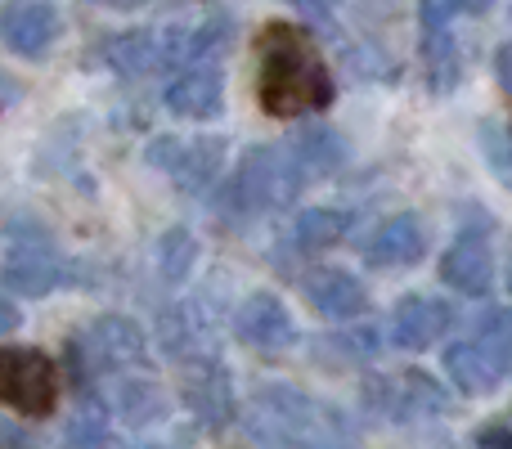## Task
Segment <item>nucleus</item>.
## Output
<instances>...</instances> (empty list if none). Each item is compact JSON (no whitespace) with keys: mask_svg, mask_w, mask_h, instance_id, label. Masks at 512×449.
Returning a JSON list of instances; mask_svg holds the SVG:
<instances>
[{"mask_svg":"<svg viewBox=\"0 0 512 449\" xmlns=\"http://www.w3.org/2000/svg\"><path fill=\"white\" fill-rule=\"evenodd\" d=\"M256 99L270 117H306L333 104V77L310 32H301L297 23H270L261 32Z\"/></svg>","mask_w":512,"mask_h":449,"instance_id":"nucleus-1","label":"nucleus"},{"mask_svg":"<svg viewBox=\"0 0 512 449\" xmlns=\"http://www.w3.org/2000/svg\"><path fill=\"white\" fill-rule=\"evenodd\" d=\"M243 427L256 449H355L351 423L288 382H261L243 400Z\"/></svg>","mask_w":512,"mask_h":449,"instance_id":"nucleus-2","label":"nucleus"},{"mask_svg":"<svg viewBox=\"0 0 512 449\" xmlns=\"http://www.w3.org/2000/svg\"><path fill=\"white\" fill-rule=\"evenodd\" d=\"M301 171L292 162V153L283 144H252L239 158L230 176V189H225V207L234 216H265L288 207L292 198L301 194Z\"/></svg>","mask_w":512,"mask_h":449,"instance_id":"nucleus-3","label":"nucleus"},{"mask_svg":"<svg viewBox=\"0 0 512 449\" xmlns=\"http://www.w3.org/2000/svg\"><path fill=\"white\" fill-rule=\"evenodd\" d=\"M72 360H81L77 378H117V373H140L149 364V337L135 319L104 315L72 342Z\"/></svg>","mask_w":512,"mask_h":449,"instance_id":"nucleus-4","label":"nucleus"},{"mask_svg":"<svg viewBox=\"0 0 512 449\" xmlns=\"http://www.w3.org/2000/svg\"><path fill=\"white\" fill-rule=\"evenodd\" d=\"M0 405L27 418H45L59 405V369L36 346H5L0 351Z\"/></svg>","mask_w":512,"mask_h":449,"instance_id":"nucleus-5","label":"nucleus"},{"mask_svg":"<svg viewBox=\"0 0 512 449\" xmlns=\"http://www.w3.org/2000/svg\"><path fill=\"white\" fill-rule=\"evenodd\" d=\"M14 247H9L5 265H0V283L18 297H45L63 283V256L54 252V243L41 234V229H27V225H14Z\"/></svg>","mask_w":512,"mask_h":449,"instance_id":"nucleus-6","label":"nucleus"},{"mask_svg":"<svg viewBox=\"0 0 512 449\" xmlns=\"http://www.w3.org/2000/svg\"><path fill=\"white\" fill-rule=\"evenodd\" d=\"M149 162L180 180L189 194H203L216 185L225 167V140L221 135H203V140H176V135H158L149 144Z\"/></svg>","mask_w":512,"mask_h":449,"instance_id":"nucleus-7","label":"nucleus"},{"mask_svg":"<svg viewBox=\"0 0 512 449\" xmlns=\"http://www.w3.org/2000/svg\"><path fill=\"white\" fill-rule=\"evenodd\" d=\"M369 400L378 414L387 418H400V423H414V418H436L445 414V405H450V396H445L441 387H436L427 373L409 369V373H396V378H373L369 387Z\"/></svg>","mask_w":512,"mask_h":449,"instance_id":"nucleus-8","label":"nucleus"},{"mask_svg":"<svg viewBox=\"0 0 512 449\" xmlns=\"http://www.w3.org/2000/svg\"><path fill=\"white\" fill-rule=\"evenodd\" d=\"M59 32L63 18L50 0H9L0 9V45L23 54V59H45Z\"/></svg>","mask_w":512,"mask_h":449,"instance_id":"nucleus-9","label":"nucleus"},{"mask_svg":"<svg viewBox=\"0 0 512 449\" xmlns=\"http://www.w3.org/2000/svg\"><path fill=\"white\" fill-rule=\"evenodd\" d=\"M234 337L252 351H288L297 346V319L274 292H252L243 306L234 310Z\"/></svg>","mask_w":512,"mask_h":449,"instance_id":"nucleus-10","label":"nucleus"},{"mask_svg":"<svg viewBox=\"0 0 512 449\" xmlns=\"http://www.w3.org/2000/svg\"><path fill=\"white\" fill-rule=\"evenodd\" d=\"M185 405L194 409V418L203 427H225L234 418V409H239V400H234V382H230V369H225L216 355L189 360Z\"/></svg>","mask_w":512,"mask_h":449,"instance_id":"nucleus-11","label":"nucleus"},{"mask_svg":"<svg viewBox=\"0 0 512 449\" xmlns=\"http://www.w3.org/2000/svg\"><path fill=\"white\" fill-rule=\"evenodd\" d=\"M167 108L176 117L189 122H207V117H221L225 108V72L221 63H194V68H180L167 86Z\"/></svg>","mask_w":512,"mask_h":449,"instance_id":"nucleus-12","label":"nucleus"},{"mask_svg":"<svg viewBox=\"0 0 512 449\" xmlns=\"http://www.w3.org/2000/svg\"><path fill=\"white\" fill-rule=\"evenodd\" d=\"M490 279H495V256L481 229H463L441 256V283L463 297H486Z\"/></svg>","mask_w":512,"mask_h":449,"instance_id":"nucleus-13","label":"nucleus"},{"mask_svg":"<svg viewBox=\"0 0 512 449\" xmlns=\"http://www.w3.org/2000/svg\"><path fill=\"white\" fill-rule=\"evenodd\" d=\"M450 319H454V310L445 306L441 297L414 292V297H405L396 306V315H391V342H396L400 351H427V346L450 328Z\"/></svg>","mask_w":512,"mask_h":449,"instance_id":"nucleus-14","label":"nucleus"},{"mask_svg":"<svg viewBox=\"0 0 512 449\" xmlns=\"http://www.w3.org/2000/svg\"><path fill=\"white\" fill-rule=\"evenodd\" d=\"M283 149L292 153L301 180H328V176H337V171L346 167V140L328 122L297 126V135H292Z\"/></svg>","mask_w":512,"mask_h":449,"instance_id":"nucleus-15","label":"nucleus"},{"mask_svg":"<svg viewBox=\"0 0 512 449\" xmlns=\"http://www.w3.org/2000/svg\"><path fill=\"white\" fill-rule=\"evenodd\" d=\"M427 247V229H423V216L414 212H400L391 216V221H382L373 229L369 247H364V256H369V265H382V270H400V265H414L418 256H423Z\"/></svg>","mask_w":512,"mask_h":449,"instance_id":"nucleus-16","label":"nucleus"},{"mask_svg":"<svg viewBox=\"0 0 512 449\" xmlns=\"http://www.w3.org/2000/svg\"><path fill=\"white\" fill-rule=\"evenodd\" d=\"M445 373H450V382L463 391V396H490V391H495L512 369L508 364H499L481 342L463 337V342L445 346Z\"/></svg>","mask_w":512,"mask_h":449,"instance_id":"nucleus-17","label":"nucleus"},{"mask_svg":"<svg viewBox=\"0 0 512 449\" xmlns=\"http://www.w3.org/2000/svg\"><path fill=\"white\" fill-rule=\"evenodd\" d=\"M306 301L324 319H355L369 306V288L351 270H315L306 279Z\"/></svg>","mask_w":512,"mask_h":449,"instance_id":"nucleus-18","label":"nucleus"},{"mask_svg":"<svg viewBox=\"0 0 512 449\" xmlns=\"http://www.w3.org/2000/svg\"><path fill=\"white\" fill-rule=\"evenodd\" d=\"M108 400H113L117 418L131 427L158 423V418L167 414V391L153 378H144V373H117L113 387H108Z\"/></svg>","mask_w":512,"mask_h":449,"instance_id":"nucleus-19","label":"nucleus"},{"mask_svg":"<svg viewBox=\"0 0 512 449\" xmlns=\"http://www.w3.org/2000/svg\"><path fill=\"white\" fill-rule=\"evenodd\" d=\"M104 59H108V68L122 72V77H144V72L162 68L158 32H149V27H135V32H117L113 41L104 45Z\"/></svg>","mask_w":512,"mask_h":449,"instance_id":"nucleus-20","label":"nucleus"},{"mask_svg":"<svg viewBox=\"0 0 512 449\" xmlns=\"http://www.w3.org/2000/svg\"><path fill=\"white\" fill-rule=\"evenodd\" d=\"M351 229V216L337 212V207H310V212L297 216L292 225V238H297L301 252H324V247H337Z\"/></svg>","mask_w":512,"mask_h":449,"instance_id":"nucleus-21","label":"nucleus"},{"mask_svg":"<svg viewBox=\"0 0 512 449\" xmlns=\"http://www.w3.org/2000/svg\"><path fill=\"white\" fill-rule=\"evenodd\" d=\"M423 63H427V81H432V90H454L459 86L463 63H459V45H454L450 32H427Z\"/></svg>","mask_w":512,"mask_h":449,"instance_id":"nucleus-22","label":"nucleus"},{"mask_svg":"<svg viewBox=\"0 0 512 449\" xmlns=\"http://www.w3.org/2000/svg\"><path fill=\"white\" fill-rule=\"evenodd\" d=\"M198 261V243L189 229H167V234L158 238V274L167 283H180L189 270H194Z\"/></svg>","mask_w":512,"mask_h":449,"instance_id":"nucleus-23","label":"nucleus"},{"mask_svg":"<svg viewBox=\"0 0 512 449\" xmlns=\"http://www.w3.org/2000/svg\"><path fill=\"white\" fill-rule=\"evenodd\" d=\"M472 342H481L499 364L512 369V306L486 310V315L477 319V337H472Z\"/></svg>","mask_w":512,"mask_h":449,"instance_id":"nucleus-24","label":"nucleus"},{"mask_svg":"<svg viewBox=\"0 0 512 449\" xmlns=\"http://www.w3.org/2000/svg\"><path fill=\"white\" fill-rule=\"evenodd\" d=\"M63 449H108V418H104V409H99L95 400H90V405L68 423V432H63Z\"/></svg>","mask_w":512,"mask_h":449,"instance_id":"nucleus-25","label":"nucleus"},{"mask_svg":"<svg viewBox=\"0 0 512 449\" xmlns=\"http://www.w3.org/2000/svg\"><path fill=\"white\" fill-rule=\"evenodd\" d=\"M490 9H495V0H418V18H423L427 32H445L450 18L459 14L477 18V14H490Z\"/></svg>","mask_w":512,"mask_h":449,"instance_id":"nucleus-26","label":"nucleus"},{"mask_svg":"<svg viewBox=\"0 0 512 449\" xmlns=\"http://www.w3.org/2000/svg\"><path fill=\"white\" fill-rule=\"evenodd\" d=\"M495 72H499V86L512 95V41L499 45V54H495Z\"/></svg>","mask_w":512,"mask_h":449,"instance_id":"nucleus-27","label":"nucleus"},{"mask_svg":"<svg viewBox=\"0 0 512 449\" xmlns=\"http://www.w3.org/2000/svg\"><path fill=\"white\" fill-rule=\"evenodd\" d=\"M477 449H512V432L508 427H495V432L486 427V432L477 436Z\"/></svg>","mask_w":512,"mask_h":449,"instance_id":"nucleus-28","label":"nucleus"},{"mask_svg":"<svg viewBox=\"0 0 512 449\" xmlns=\"http://www.w3.org/2000/svg\"><path fill=\"white\" fill-rule=\"evenodd\" d=\"M18 324H23V315H18V306H14V301H5V297H0V337H9Z\"/></svg>","mask_w":512,"mask_h":449,"instance_id":"nucleus-29","label":"nucleus"},{"mask_svg":"<svg viewBox=\"0 0 512 449\" xmlns=\"http://www.w3.org/2000/svg\"><path fill=\"white\" fill-rule=\"evenodd\" d=\"M292 5H297V9H306L310 18H328V14H333V5H337V0H292Z\"/></svg>","mask_w":512,"mask_h":449,"instance_id":"nucleus-30","label":"nucleus"},{"mask_svg":"<svg viewBox=\"0 0 512 449\" xmlns=\"http://www.w3.org/2000/svg\"><path fill=\"white\" fill-rule=\"evenodd\" d=\"M99 5H113V9H135V5H144V0H99Z\"/></svg>","mask_w":512,"mask_h":449,"instance_id":"nucleus-31","label":"nucleus"},{"mask_svg":"<svg viewBox=\"0 0 512 449\" xmlns=\"http://www.w3.org/2000/svg\"><path fill=\"white\" fill-rule=\"evenodd\" d=\"M131 449H162V445H131Z\"/></svg>","mask_w":512,"mask_h":449,"instance_id":"nucleus-32","label":"nucleus"}]
</instances>
